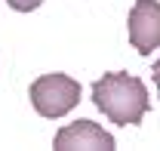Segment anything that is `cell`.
<instances>
[{
    "label": "cell",
    "mask_w": 160,
    "mask_h": 151,
    "mask_svg": "<svg viewBox=\"0 0 160 151\" xmlns=\"http://www.w3.org/2000/svg\"><path fill=\"white\" fill-rule=\"evenodd\" d=\"M92 102L111 123L132 127L142 123V117L151 108V96L145 80L126 71H108L92 83Z\"/></svg>",
    "instance_id": "obj_1"
},
{
    "label": "cell",
    "mask_w": 160,
    "mask_h": 151,
    "mask_svg": "<svg viewBox=\"0 0 160 151\" xmlns=\"http://www.w3.org/2000/svg\"><path fill=\"white\" fill-rule=\"evenodd\" d=\"M31 105H34V111L40 117H46V120H59L65 114L71 111V108H77L80 102V83L74 80L71 74H43L37 77L34 83H31Z\"/></svg>",
    "instance_id": "obj_2"
},
{
    "label": "cell",
    "mask_w": 160,
    "mask_h": 151,
    "mask_svg": "<svg viewBox=\"0 0 160 151\" xmlns=\"http://www.w3.org/2000/svg\"><path fill=\"white\" fill-rule=\"evenodd\" d=\"M129 43L139 56H148L160 46V0H136L126 16Z\"/></svg>",
    "instance_id": "obj_3"
},
{
    "label": "cell",
    "mask_w": 160,
    "mask_h": 151,
    "mask_svg": "<svg viewBox=\"0 0 160 151\" xmlns=\"http://www.w3.org/2000/svg\"><path fill=\"white\" fill-rule=\"evenodd\" d=\"M52 148L56 151H111L114 148V136L108 130H102L99 123L92 120H74L68 127H62L52 139Z\"/></svg>",
    "instance_id": "obj_4"
},
{
    "label": "cell",
    "mask_w": 160,
    "mask_h": 151,
    "mask_svg": "<svg viewBox=\"0 0 160 151\" xmlns=\"http://www.w3.org/2000/svg\"><path fill=\"white\" fill-rule=\"evenodd\" d=\"M6 3H9L16 13H31V9H37L43 0H6Z\"/></svg>",
    "instance_id": "obj_5"
},
{
    "label": "cell",
    "mask_w": 160,
    "mask_h": 151,
    "mask_svg": "<svg viewBox=\"0 0 160 151\" xmlns=\"http://www.w3.org/2000/svg\"><path fill=\"white\" fill-rule=\"evenodd\" d=\"M151 77H154V83H157V93H160V59L151 65Z\"/></svg>",
    "instance_id": "obj_6"
}]
</instances>
